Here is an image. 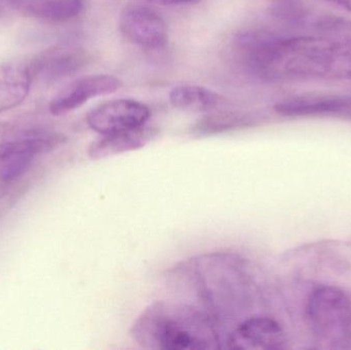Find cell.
<instances>
[{"mask_svg":"<svg viewBox=\"0 0 351 350\" xmlns=\"http://www.w3.org/2000/svg\"><path fill=\"white\" fill-rule=\"evenodd\" d=\"M237 49L245 67L265 82L307 77H351V45L323 37L276 38L245 33Z\"/></svg>","mask_w":351,"mask_h":350,"instance_id":"obj_1","label":"cell"},{"mask_svg":"<svg viewBox=\"0 0 351 350\" xmlns=\"http://www.w3.org/2000/svg\"><path fill=\"white\" fill-rule=\"evenodd\" d=\"M218 322L193 305L156 301L141 312L131 336L144 349L208 350L221 349Z\"/></svg>","mask_w":351,"mask_h":350,"instance_id":"obj_2","label":"cell"},{"mask_svg":"<svg viewBox=\"0 0 351 350\" xmlns=\"http://www.w3.org/2000/svg\"><path fill=\"white\" fill-rule=\"evenodd\" d=\"M188 267L195 275L194 286L204 310L217 322L222 316L245 312L249 282L243 259L228 255H206L193 259Z\"/></svg>","mask_w":351,"mask_h":350,"instance_id":"obj_3","label":"cell"},{"mask_svg":"<svg viewBox=\"0 0 351 350\" xmlns=\"http://www.w3.org/2000/svg\"><path fill=\"white\" fill-rule=\"evenodd\" d=\"M309 324L323 342L344 347L351 337V302L333 287H323L311 294L307 305Z\"/></svg>","mask_w":351,"mask_h":350,"instance_id":"obj_4","label":"cell"},{"mask_svg":"<svg viewBox=\"0 0 351 350\" xmlns=\"http://www.w3.org/2000/svg\"><path fill=\"white\" fill-rule=\"evenodd\" d=\"M66 137L53 132H28L0 144V180L10 183L21 178L37 155L63 145Z\"/></svg>","mask_w":351,"mask_h":350,"instance_id":"obj_5","label":"cell"},{"mask_svg":"<svg viewBox=\"0 0 351 350\" xmlns=\"http://www.w3.org/2000/svg\"><path fill=\"white\" fill-rule=\"evenodd\" d=\"M119 30L127 40L142 49L156 51L166 47L169 40L168 27L164 18L140 4H130L121 10Z\"/></svg>","mask_w":351,"mask_h":350,"instance_id":"obj_6","label":"cell"},{"mask_svg":"<svg viewBox=\"0 0 351 350\" xmlns=\"http://www.w3.org/2000/svg\"><path fill=\"white\" fill-rule=\"evenodd\" d=\"M152 116L149 107L134 99H117L88 112L86 123L100 135L143 127Z\"/></svg>","mask_w":351,"mask_h":350,"instance_id":"obj_7","label":"cell"},{"mask_svg":"<svg viewBox=\"0 0 351 350\" xmlns=\"http://www.w3.org/2000/svg\"><path fill=\"white\" fill-rule=\"evenodd\" d=\"M119 78L108 74L84 76L60 90L49 103V112L55 116L67 114L82 107L90 99L108 96L123 88Z\"/></svg>","mask_w":351,"mask_h":350,"instance_id":"obj_8","label":"cell"},{"mask_svg":"<svg viewBox=\"0 0 351 350\" xmlns=\"http://www.w3.org/2000/svg\"><path fill=\"white\" fill-rule=\"evenodd\" d=\"M227 347L237 350L284 349L287 336L274 318L253 316L239 322L227 338Z\"/></svg>","mask_w":351,"mask_h":350,"instance_id":"obj_9","label":"cell"},{"mask_svg":"<svg viewBox=\"0 0 351 350\" xmlns=\"http://www.w3.org/2000/svg\"><path fill=\"white\" fill-rule=\"evenodd\" d=\"M86 53L78 47L61 45L39 55L29 66L32 79L40 78L47 82L67 77L86 65Z\"/></svg>","mask_w":351,"mask_h":350,"instance_id":"obj_10","label":"cell"},{"mask_svg":"<svg viewBox=\"0 0 351 350\" xmlns=\"http://www.w3.org/2000/svg\"><path fill=\"white\" fill-rule=\"evenodd\" d=\"M158 133L160 132L156 127L145 125L129 131L102 135V137L90 144L88 154L93 160H99L141 149L154 141Z\"/></svg>","mask_w":351,"mask_h":350,"instance_id":"obj_11","label":"cell"},{"mask_svg":"<svg viewBox=\"0 0 351 350\" xmlns=\"http://www.w3.org/2000/svg\"><path fill=\"white\" fill-rule=\"evenodd\" d=\"M31 82L28 67L16 63L0 66V113L20 106L28 97Z\"/></svg>","mask_w":351,"mask_h":350,"instance_id":"obj_12","label":"cell"},{"mask_svg":"<svg viewBox=\"0 0 351 350\" xmlns=\"http://www.w3.org/2000/svg\"><path fill=\"white\" fill-rule=\"evenodd\" d=\"M28 16L47 22H67L80 16L84 0H8Z\"/></svg>","mask_w":351,"mask_h":350,"instance_id":"obj_13","label":"cell"},{"mask_svg":"<svg viewBox=\"0 0 351 350\" xmlns=\"http://www.w3.org/2000/svg\"><path fill=\"white\" fill-rule=\"evenodd\" d=\"M348 102L331 97L294 98L282 101L274 106V110L282 116L301 117L313 115L332 114L344 110Z\"/></svg>","mask_w":351,"mask_h":350,"instance_id":"obj_14","label":"cell"},{"mask_svg":"<svg viewBox=\"0 0 351 350\" xmlns=\"http://www.w3.org/2000/svg\"><path fill=\"white\" fill-rule=\"evenodd\" d=\"M218 92L196 84H181L170 92V102L175 108L186 112H208L220 104Z\"/></svg>","mask_w":351,"mask_h":350,"instance_id":"obj_15","label":"cell"},{"mask_svg":"<svg viewBox=\"0 0 351 350\" xmlns=\"http://www.w3.org/2000/svg\"><path fill=\"white\" fill-rule=\"evenodd\" d=\"M257 121L255 117L249 113H215L198 119L191 127V133L197 137H206L251 127L255 125Z\"/></svg>","mask_w":351,"mask_h":350,"instance_id":"obj_16","label":"cell"},{"mask_svg":"<svg viewBox=\"0 0 351 350\" xmlns=\"http://www.w3.org/2000/svg\"><path fill=\"white\" fill-rule=\"evenodd\" d=\"M154 4H160V5H179V4L191 3V2L197 1V0H146Z\"/></svg>","mask_w":351,"mask_h":350,"instance_id":"obj_17","label":"cell"},{"mask_svg":"<svg viewBox=\"0 0 351 350\" xmlns=\"http://www.w3.org/2000/svg\"><path fill=\"white\" fill-rule=\"evenodd\" d=\"M328 3L351 12V0H325Z\"/></svg>","mask_w":351,"mask_h":350,"instance_id":"obj_18","label":"cell"}]
</instances>
